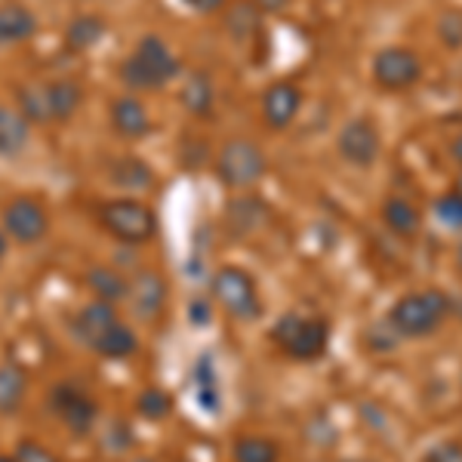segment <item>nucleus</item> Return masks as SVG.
Masks as SVG:
<instances>
[{"instance_id": "obj_16", "label": "nucleus", "mask_w": 462, "mask_h": 462, "mask_svg": "<svg viewBox=\"0 0 462 462\" xmlns=\"http://www.w3.org/2000/svg\"><path fill=\"white\" fill-rule=\"evenodd\" d=\"M80 102H84V89H80L78 80H50L47 84V106H50V121L53 124H65L78 115Z\"/></svg>"}, {"instance_id": "obj_26", "label": "nucleus", "mask_w": 462, "mask_h": 462, "mask_svg": "<svg viewBox=\"0 0 462 462\" xmlns=\"http://www.w3.org/2000/svg\"><path fill=\"white\" fill-rule=\"evenodd\" d=\"M235 462H278V447L268 438L247 435L235 441Z\"/></svg>"}, {"instance_id": "obj_13", "label": "nucleus", "mask_w": 462, "mask_h": 462, "mask_svg": "<svg viewBox=\"0 0 462 462\" xmlns=\"http://www.w3.org/2000/svg\"><path fill=\"white\" fill-rule=\"evenodd\" d=\"M126 296H130L133 311H136L139 318H154V315H161L163 302H167V287H163L161 274L139 272L136 278L126 284Z\"/></svg>"}, {"instance_id": "obj_19", "label": "nucleus", "mask_w": 462, "mask_h": 462, "mask_svg": "<svg viewBox=\"0 0 462 462\" xmlns=\"http://www.w3.org/2000/svg\"><path fill=\"white\" fill-rule=\"evenodd\" d=\"M102 34H106V22L93 16V13H84L65 28V47L74 50V53H84V50L96 47L102 41Z\"/></svg>"}, {"instance_id": "obj_10", "label": "nucleus", "mask_w": 462, "mask_h": 462, "mask_svg": "<svg viewBox=\"0 0 462 462\" xmlns=\"http://www.w3.org/2000/svg\"><path fill=\"white\" fill-rule=\"evenodd\" d=\"M302 108V89L290 80H281V84H272L263 93V121L272 126V130H284L296 121Z\"/></svg>"}, {"instance_id": "obj_25", "label": "nucleus", "mask_w": 462, "mask_h": 462, "mask_svg": "<svg viewBox=\"0 0 462 462\" xmlns=\"http://www.w3.org/2000/svg\"><path fill=\"white\" fill-rule=\"evenodd\" d=\"M259 22H263V13H259L256 6H253V0H250V4H247V0L235 4L228 10V16H226L228 32H231V37H237V41H244V37L256 34L259 32Z\"/></svg>"}, {"instance_id": "obj_17", "label": "nucleus", "mask_w": 462, "mask_h": 462, "mask_svg": "<svg viewBox=\"0 0 462 462\" xmlns=\"http://www.w3.org/2000/svg\"><path fill=\"white\" fill-rule=\"evenodd\" d=\"M111 324H117L115 305L102 302V300H93L89 305H84V309H80L78 320H74V333H78V337L84 339L87 346H93V342L99 339Z\"/></svg>"}, {"instance_id": "obj_32", "label": "nucleus", "mask_w": 462, "mask_h": 462, "mask_svg": "<svg viewBox=\"0 0 462 462\" xmlns=\"http://www.w3.org/2000/svg\"><path fill=\"white\" fill-rule=\"evenodd\" d=\"M441 37L447 43H450V47H462V13H447V16L441 19Z\"/></svg>"}, {"instance_id": "obj_37", "label": "nucleus", "mask_w": 462, "mask_h": 462, "mask_svg": "<svg viewBox=\"0 0 462 462\" xmlns=\"http://www.w3.org/2000/svg\"><path fill=\"white\" fill-rule=\"evenodd\" d=\"M0 462H19L16 457H0Z\"/></svg>"}, {"instance_id": "obj_2", "label": "nucleus", "mask_w": 462, "mask_h": 462, "mask_svg": "<svg viewBox=\"0 0 462 462\" xmlns=\"http://www.w3.org/2000/svg\"><path fill=\"white\" fill-rule=\"evenodd\" d=\"M450 311V300L441 290H420V293H407L392 305L389 327L394 337L401 339H426L441 327V320Z\"/></svg>"}, {"instance_id": "obj_3", "label": "nucleus", "mask_w": 462, "mask_h": 462, "mask_svg": "<svg viewBox=\"0 0 462 462\" xmlns=\"http://www.w3.org/2000/svg\"><path fill=\"white\" fill-rule=\"evenodd\" d=\"M99 226L124 244H145L158 235V216L136 198H115L99 207Z\"/></svg>"}, {"instance_id": "obj_21", "label": "nucleus", "mask_w": 462, "mask_h": 462, "mask_svg": "<svg viewBox=\"0 0 462 462\" xmlns=\"http://www.w3.org/2000/svg\"><path fill=\"white\" fill-rule=\"evenodd\" d=\"M182 108L195 117H207L213 108V84L204 71H195L182 87Z\"/></svg>"}, {"instance_id": "obj_9", "label": "nucleus", "mask_w": 462, "mask_h": 462, "mask_svg": "<svg viewBox=\"0 0 462 462\" xmlns=\"http://www.w3.org/2000/svg\"><path fill=\"white\" fill-rule=\"evenodd\" d=\"M422 78V62L407 47H385L374 59V80L383 89H410Z\"/></svg>"}, {"instance_id": "obj_30", "label": "nucleus", "mask_w": 462, "mask_h": 462, "mask_svg": "<svg viewBox=\"0 0 462 462\" xmlns=\"http://www.w3.org/2000/svg\"><path fill=\"white\" fill-rule=\"evenodd\" d=\"M422 462H462V444L459 441L435 444L426 457H422Z\"/></svg>"}, {"instance_id": "obj_31", "label": "nucleus", "mask_w": 462, "mask_h": 462, "mask_svg": "<svg viewBox=\"0 0 462 462\" xmlns=\"http://www.w3.org/2000/svg\"><path fill=\"white\" fill-rule=\"evenodd\" d=\"M16 459L19 462H59L53 457V450H47V447L37 444V441H22L16 450Z\"/></svg>"}, {"instance_id": "obj_23", "label": "nucleus", "mask_w": 462, "mask_h": 462, "mask_svg": "<svg viewBox=\"0 0 462 462\" xmlns=\"http://www.w3.org/2000/svg\"><path fill=\"white\" fill-rule=\"evenodd\" d=\"M28 379L16 364H4L0 367V413H16L22 398H25Z\"/></svg>"}, {"instance_id": "obj_8", "label": "nucleus", "mask_w": 462, "mask_h": 462, "mask_svg": "<svg viewBox=\"0 0 462 462\" xmlns=\"http://www.w3.org/2000/svg\"><path fill=\"white\" fill-rule=\"evenodd\" d=\"M4 231L6 237L19 244H37L47 237L50 216L43 210L41 200L34 198H13L4 210Z\"/></svg>"}, {"instance_id": "obj_15", "label": "nucleus", "mask_w": 462, "mask_h": 462, "mask_svg": "<svg viewBox=\"0 0 462 462\" xmlns=\"http://www.w3.org/2000/svg\"><path fill=\"white\" fill-rule=\"evenodd\" d=\"M37 34V19L28 6L4 4L0 6V47H16Z\"/></svg>"}, {"instance_id": "obj_14", "label": "nucleus", "mask_w": 462, "mask_h": 462, "mask_svg": "<svg viewBox=\"0 0 462 462\" xmlns=\"http://www.w3.org/2000/svg\"><path fill=\"white\" fill-rule=\"evenodd\" d=\"M108 179L115 189L124 191H148L154 185V170L136 154H121L108 163Z\"/></svg>"}, {"instance_id": "obj_20", "label": "nucleus", "mask_w": 462, "mask_h": 462, "mask_svg": "<svg viewBox=\"0 0 462 462\" xmlns=\"http://www.w3.org/2000/svg\"><path fill=\"white\" fill-rule=\"evenodd\" d=\"M136 333L130 330V327H124L121 320L117 324H111L106 333H102L99 339L93 342L89 348H96L99 355H106V357H115V361H121V357H130L133 352H136Z\"/></svg>"}, {"instance_id": "obj_34", "label": "nucleus", "mask_w": 462, "mask_h": 462, "mask_svg": "<svg viewBox=\"0 0 462 462\" xmlns=\"http://www.w3.org/2000/svg\"><path fill=\"white\" fill-rule=\"evenodd\" d=\"M290 0H253V6H256L259 13H281L287 10Z\"/></svg>"}, {"instance_id": "obj_5", "label": "nucleus", "mask_w": 462, "mask_h": 462, "mask_svg": "<svg viewBox=\"0 0 462 462\" xmlns=\"http://www.w3.org/2000/svg\"><path fill=\"white\" fill-rule=\"evenodd\" d=\"M265 170V152L253 139H228L216 154V176L226 189H253Z\"/></svg>"}, {"instance_id": "obj_4", "label": "nucleus", "mask_w": 462, "mask_h": 462, "mask_svg": "<svg viewBox=\"0 0 462 462\" xmlns=\"http://www.w3.org/2000/svg\"><path fill=\"white\" fill-rule=\"evenodd\" d=\"M272 339L293 361H315L330 346V327L320 318H302L296 311H290V315H284L274 324Z\"/></svg>"}, {"instance_id": "obj_1", "label": "nucleus", "mask_w": 462, "mask_h": 462, "mask_svg": "<svg viewBox=\"0 0 462 462\" xmlns=\"http://www.w3.org/2000/svg\"><path fill=\"white\" fill-rule=\"evenodd\" d=\"M117 74H121L124 87L136 89V93H154L179 74V59L158 34H145L130 59H124Z\"/></svg>"}, {"instance_id": "obj_36", "label": "nucleus", "mask_w": 462, "mask_h": 462, "mask_svg": "<svg viewBox=\"0 0 462 462\" xmlns=\"http://www.w3.org/2000/svg\"><path fill=\"white\" fill-rule=\"evenodd\" d=\"M457 268L462 272V241H459V247H457Z\"/></svg>"}, {"instance_id": "obj_7", "label": "nucleus", "mask_w": 462, "mask_h": 462, "mask_svg": "<svg viewBox=\"0 0 462 462\" xmlns=\"http://www.w3.org/2000/svg\"><path fill=\"white\" fill-rule=\"evenodd\" d=\"M337 152L352 167H374L379 152H383V136H379L376 124L370 117H352V121H346L337 136Z\"/></svg>"}, {"instance_id": "obj_6", "label": "nucleus", "mask_w": 462, "mask_h": 462, "mask_svg": "<svg viewBox=\"0 0 462 462\" xmlns=\"http://www.w3.org/2000/svg\"><path fill=\"white\" fill-rule=\"evenodd\" d=\"M213 296L231 318L237 320H259L263 318V300H259L256 281L250 272L237 265H222L213 274Z\"/></svg>"}, {"instance_id": "obj_38", "label": "nucleus", "mask_w": 462, "mask_h": 462, "mask_svg": "<svg viewBox=\"0 0 462 462\" xmlns=\"http://www.w3.org/2000/svg\"><path fill=\"white\" fill-rule=\"evenodd\" d=\"M457 191H459V195H462V173H459V179H457Z\"/></svg>"}, {"instance_id": "obj_12", "label": "nucleus", "mask_w": 462, "mask_h": 462, "mask_svg": "<svg viewBox=\"0 0 462 462\" xmlns=\"http://www.w3.org/2000/svg\"><path fill=\"white\" fill-rule=\"evenodd\" d=\"M53 410L59 413V420H62L71 431H78V435L89 431L96 422L93 401H89L84 392L71 389V385H59L53 392Z\"/></svg>"}, {"instance_id": "obj_22", "label": "nucleus", "mask_w": 462, "mask_h": 462, "mask_svg": "<svg viewBox=\"0 0 462 462\" xmlns=\"http://www.w3.org/2000/svg\"><path fill=\"white\" fill-rule=\"evenodd\" d=\"M383 219H385V226H389L394 235H416L420 231V213H416V207L410 204V200L404 198H389L385 200V207H383Z\"/></svg>"}, {"instance_id": "obj_39", "label": "nucleus", "mask_w": 462, "mask_h": 462, "mask_svg": "<svg viewBox=\"0 0 462 462\" xmlns=\"http://www.w3.org/2000/svg\"><path fill=\"white\" fill-rule=\"evenodd\" d=\"M133 462H154V459H133Z\"/></svg>"}, {"instance_id": "obj_27", "label": "nucleus", "mask_w": 462, "mask_h": 462, "mask_svg": "<svg viewBox=\"0 0 462 462\" xmlns=\"http://www.w3.org/2000/svg\"><path fill=\"white\" fill-rule=\"evenodd\" d=\"M265 219V204L263 200H235L228 210V222L237 235H247L253 226Z\"/></svg>"}, {"instance_id": "obj_33", "label": "nucleus", "mask_w": 462, "mask_h": 462, "mask_svg": "<svg viewBox=\"0 0 462 462\" xmlns=\"http://www.w3.org/2000/svg\"><path fill=\"white\" fill-rule=\"evenodd\" d=\"M185 6H191L195 13H204V16H210V13H219L222 6H226V0H182Z\"/></svg>"}, {"instance_id": "obj_11", "label": "nucleus", "mask_w": 462, "mask_h": 462, "mask_svg": "<svg viewBox=\"0 0 462 462\" xmlns=\"http://www.w3.org/2000/svg\"><path fill=\"white\" fill-rule=\"evenodd\" d=\"M111 130L121 139H145L152 133V115L136 96H117L108 111Z\"/></svg>"}, {"instance_id": "obj_29", "label": "nucleus", "mask_w": 462, "mask_h": 462, "mask_svg": "<svg viewBox=\"0 0 462 462\" xmlns=\"http://www.w3.org/2000/svg\"><path fill=\"white\" fill-rule=\"evenodd\" d=\"M139 410H143L148 420H161V416L170 413V398L163 392L152 389V392H145L143 398H139Z\"/></svg>"}, {"instance_id": "obj_24", "label": "nucleus", "mask_w": 462, "mask_h": 462, "mask_svg": "<svg viewBox=\"0 0 462 462\" xmlns=\"http://www.w3.org/2000/svg\"><path fill=\"white\" fill-rule=\"evenodd\" d=\"M87 284L96 293V300H102V302H117L121 296H126V278L111 272V268H93V272L87 274Z\"/></svg>"}, {"instance_id": "obj_18", "label": "nucleus", "mask_w": 462, "mask_h": 462, "mask_svg": "<svg viewBox=\"0 0 462 462\" xmlns=\"http://www.w3.org/2000/svg\"><path fill=\"white\" fill-rule=\"evenodd\" d=\"M32 126L19 115V108L0 106V158H16L28 148Z\"/></svg>"}, {"instance_id": "obj_35", "label": "nucleus", "mask_w": 462, "mask_h": 462, "mask_svg": "<svg viewBox=\"0 0 462 462\" xmlns=\"http://www.w3.org/2000/svg\"><path fill=\"white\" fill-rule=\"evenodd\" d=\"M6 253V231H0V259H4Z\"/></svg>"}, {"instance_id": "obj_28", "label": "nucleus", "mask_w": 462, "mask_h": 462, "mask_svg": "<svg viewBox=\"0 0 462 462\" xmlns=\"http://www.w3.org/2000/svg\"><path fill=\"white\" fill-rule=\"evenodd\" d=\"M435 216L447 228H462V195L457 189H453L450 195L435 200Z\"/></svg>"}]
</instances>
